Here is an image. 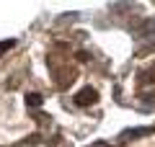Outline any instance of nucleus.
<instances>
[{"label": "nucleus", "mask_w": 155, "mask_h": 147, "mask_svg": "<svg viewBox=\"0 0 155 147\" xmlns=\"http://www.w3.org/2000/svg\"><path fill=\"white\" fill-rule=\"evenodd\" d=\"M26 101H28V106H39V101H41V96H36V93H31V96H28Z\"/></svg>", "instance_id": "obj_2"}, {"label": "nucleus", "mask_w": 155, "mask_h": 147, "mask_svg": "<svg viewBox=\"0 0 155 147\" xmlns=\"http://www.w3.org/2000/svg\"><path fill=\"white\" fill-rule=\"evenodd\" d=\"M11 44H13V41H5V44H0V54H3V52H5V49L11 47Z\"/></svg>", "instance_id": "obj_3"}, {"label": "nucleus", "mask_w": 155, "mask_h": 147, "mask_svg": "<svg viewBox=\"0 0 155 147\" xmlns=\"http://www.w3.org/2000/svg\"><path fill=\"white\" fill-rule=\"evenodd\" d=\"M96 98H98V96H96V90H93V88H85V90H80V93H78V98H75V101H78L80 106H91V103L96 101Z\"/></svg>", "instance_id": "obj_1"}]
</instances>
